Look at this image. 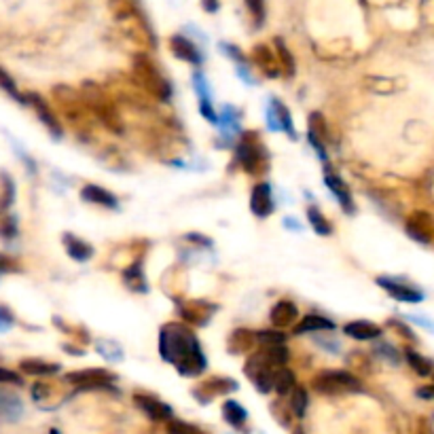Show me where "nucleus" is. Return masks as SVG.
I'll return each mask as SVG.
<instances>
[{
	"label": "nucleus",
	"mask_w": 434,
	"mask_h": 434,
	"mask_svg": "<svg viewBox=\"0 0 434 434\" xmlns=\"http://www.w3.org/2000/svg\"><path fill=\"white\" fill-rule=\"evenodd\" d=\"M159 352L166 363L174 365L182 377H197L205 371L203 349L193 335L182 324H166L159 333Z\"/></svg>",
	"instance_id": "nucleus-1"
},
{
	"label": "nucleus",
	"mask_w": 434,
	"mask_h": 434,
	"mask_svg": "<svg viewBox=\"0 0 434 434\" xmlns=\"http://www.w3.org/2000/svg\"><path fill=\"white\" fill-rule=\"evenodd\" d=\"M133 75H136V79H138V83L147 89V92H151L155 98H159V100H170V96H172V87H170V83H168V79L161 75V72L155 68V64L149 59V57H144V55H138L136 59H133Z\"/></svg>",
	"instance_id": "nucleus-2"
},
{
	"label": "nucleus",
	"mask_w": 434,
	"mask_h": 434,
	"mask_svg": "<svg viewBox=\"0 0 434 434\" xmlns=\"http://www.w3.org/2000/svg\"><path fill=\"white\" fill-rule=\"evenodd\" d=\"M244 371H246V377L259 388V392L267 394L275 388V375H277L275 365L269 363V360L263 356V352H256L246 360Z\"/></svg>",
	"instance_id": "nucleus-3"
},
{
	"label": "nucleus",
	"mask_w": 434,
	"mask_h": 434,
	"mask_svg": "<svg viewBox=\"0 0 434 434\" xmlns=\"http://www.w3.org/2000/svg\"><path fill=\"white\" fill-rule=\"evenodd\" d=\"M312 386L320 394H341V392H354L360 390V382L345 373V371H324L314 377Z\"/></svg>",
	"instance_id": "nucleus-4"
},
{
	"label": "nucleus",
	"mask_w": 434,
	"mask_h": 434,
	"mask_svg": "<svg viewBox=\"0 0 434 434\" xmlns=\"http://www.w3.org/2000/svg\"><path fill=\"white\" fill-rule=\"evenodd\" d=\"M238 159L244 166L248 174H259L263 172L265 166V153L256 136H244L238 144Z\"/></svg>",
	"instance_id": "nucleus-5"
},
{
	"label": "nucleus",
	"mask_w": 434,
	"mask_h": 434,
	"mask_svg": "<svg viewBox=\"0 0 434 434\" xmlns=\"http://www.w3.org/2000/svg\"><path fill=\"white\" fill-rule=\"evenodd\" d=\"M68 384H75L79 388L85 390H94V388H110L115 384V375L108 373L106 369H83V371H75L66 375Z\"/></svg>",
	"instance_id": "nucleus-6"
},
{
	"label": "nucleus",
	"mask_w": 434,
	"mask_h": 434,
	"mask_svg": "<svg viewBox=\"0 0 434 434\" xmlns=\"http://www.w3.org/2000/svg\"><path fill=\"white\" fill-rule=\"evenodd\" d=\"M377 284L384 288L388 295H392L396 301H403V303H419L424 299V295L419 291H415L413 286H407L398 280H392V277H377Z\"/></svg>",
	"instance_id": "nucleus-7"
},
{
	"label": "nucleus",
	"mask_w": 434,
	"mask_h": 434,
	"mask_svg": "<svg viewBox=\"0 0 434 434\" xmlns=\"http://www.w3.org/2000/svg\"><path fill=\"white\" fill-rule=\"evenodd\" d=\"M407 233L415 240V242H421V244H428L432 240V233H434V221L432 216L426 214V212H415L409 216L407 221Z\"/></svg>",
	"instance_id": "nucleus-8"
},
{
	"label": "nucleus",
	"mask_w": 434,
	"mask_h": 434,
	"mask_svg": "<svg viewBox=\"0 0 434 434\" xmlns=\"http://www.w3.org/2000/svg\"><path fill=\"white\" fill-rule=\"evenodd\" d=\"M233 390H238V382H233L229 377H212L205 384H201L193 394L199 403H208L216 394H227V392H233Z\"/></svg>",
	"instance_id": "nucleus-9"
},
{
	"label": "nucleus",
	"mask_w": 434,
	"mask_h": 434,
	"mask_svg": "<svg viewBox=\"0 0 434 434\" xmlns=\"http://www.w3.org/2000/svg\"><path fill=\"white\" fill-rule=\"evenodd\" d=\"M26 102L36 110V115H38V119L43 121V125L51 131V136L53 138H62V125H59V121H57V117L51 113V108H49V104L38 96V94H28L26 96Z\"/></svg>",
	"instance_id": "nucleus-10"
},
{
	"label": "nucleus",
	"mask_w": 434,
	"mask_h": 434,
	"mask_svg": "<svg viewBox=\"0 0 434 434\" xmlns=\"http://www.w3.org/2000/svg\"><path fill=\"white\" fill-rule=\"evenodd\" d=\"M133 403L147 413L151 419L155 421H166V419H172V407L157 400L155 396H149V394H136L133 396Z\"/></svg>",
	"instance_id": "nucleus-11"
},
{
	"label": "nucleus",
	"mask_w": 434,
	"mask_h": 434,
	"mask_svg": "<svg viewBox=\"0 0 434 434\" xmlns=\"http://www.w3.org/2000/svg\"><path fill=\"white\" fill-rule=\"evenodd\" d=\"M250 210L259 216V219H265L273 212V197H271V187L267 182H261L252 189L250 195Z\"/></svg>",
	"instance_id": "nucleus-12"
},
{
	"label": "nucleus",
	"mask_w": 434,
	"mask_h": 434,
	"mask_svg": "<svg viewBox=\"0 0 434 434\" xmlns=\"http://www.w3.org/2000/svg\"><path fill=\"white\" fill-rule=\"evenodd\" d=\"M170 49H172V53H174L178 59H182V62H189V64H193V66H199V64H201V53H199V49L195 47L193 41H189V38L182 36V34H176V36L170 38Z\"/></svg>",
	"instance_id": "nucleus-13"
},
{
	"label": "nucleus",
	"mask_w": 434,
	"mask_h": 434,
	"mask_svg": "<svg viewBox=\"0 0 434 434\" xmlns=\"http://www.w3.org/2000/svg\"><path fill=\"white\" fill-rule=\"evenodd\" d=\"M295 320H299V310L293 301H277L275 308L271 310V324L275 328L293 326Z\"/></svg>",
	"instance_id": "nucleus-14"
},
{
	"label": "nucleus",
	"mask_w": 434,
	"mask_h": 434,
	"mask_svg": "<svg viewBox=\"0 0 434 434\" xmlns=\"http://www.w3.org/2000/svg\"><path fill=\"white\" fill-rule=\"evenodd\" d=\"M214 305L205 303V301H189L185 305H180V316L193 324H205L210 320V316L214 314Z\"/></svg>",
	"instance_id": "nucleus-15"
},
{
	"label": "nucleus",
	"mask_w": 434,
	"mask_h": 434,
	"mask_svg": "<svg viewBox=\"0 0 434 434\" xmlns=\"http://www.w3.org/2000/svg\"><path fill=\"white\" fill-rule=\"evenodd\" d=\"M62 242H64V246H66L68 256H70V259H75V261H79V263L89 261V259L94 256V246H92V244H87L85 240L77 238V236H72V233H64Z\"/></svg>",
	"instance_id": "nucleus-16"
},
{
	"label": "nucleus",
	"mask_w": 434,
	"mask_h": 434,
	"mask_svg": "<svg viewBox=\"0 0 434 434\" xmlns=\"http://www.w3.org/2000/svg\"><path fill=\"white\" fill-rule=\"evenodd\" d=\"M324 182H326V187L335 193V197L339 199L341 208H343L347 214H352V212H354V203H352V197H349L347 185H345V182H343L337 174H333L328 168H326V172H324Z\"/></svg>",
	"instance_id": "nucleus-17"
},
{
	"label": "nucleus",
	"mask_w": 434,
	"mask_h": 434,
	"mask_svg": "<svg viewBox=\"0 0 434 434\" xmlns=\"http://www.w3.org/2000/svg\"><path fill=\"white\" fill-rule=\"evenodd\" d=\"M343 333L347 337H354L358 341H369V339H377L382 337V328L373 322H365V320H356L343 326Z\"/></svg>",
	"instance_id": "nucleus-18"
},
{
	"label": "nucleus",
	"mask_w": 434,
	"mask_h": 434,
	"mask_svg": "<svg viewBox=\"0 0 434 434\" xmlns=\"http://www.w3.org/2000/svg\"><path fill=\"white\" fill-rule=\"evenodd\" d=\"M81 197L85 201H89V203H96V205H102V208H108V210H115L119 205L117 197L110 191H106V189H102L98 185H87L81 191Z\"/></svg>",
	"instance_id": "nucleus-19"
},
{
	"label": "nucleus",
	"mask_w": 434,
	"mask_h": 434,
	"mask_svg": "<svg viewBox=\"0 0 434 434\" xmlns=\"http://www.w3.org/2000/svg\"><path fill=\"white\" fill-rule=\"evenodd\" d=\"M252 59L259 64V68L265 70V75L269 77H277V57L271 53V49L267 45H256L252 51Z\"/></svg>",
	"instance_id": "nucleus-20"
},
{
	"label": "nucleus",
	"mask_w": 434,
	"mask_h": 434,
	"mask_svg": "<svg viewBox=\"0 0 434 434\" xmlns=\"http://www.w3.org/2000/svg\"><path fill=\"white\" fill-rule=\"evenodd\" d=\"M20 371L28 375H55L59 371V365L45 363V360H38V358H26L20 363Z\"/></svg>",
	"instance_id": "nucleus-21"
},
{
	"label": "nucleus",
	"mask_w": 434,
	"mask_h": 434,
	"mask_svg": "<svg viewBox=\"0 0 434 434\" xmlns=\"http://www.w3.org/2000/svg\"><path fill=\"white\" fill-rule=\"evenodd\" d=\"M335 328V322H331L328 318L324 316H316V314H310L305 316L297 326H295V333L301 335V333H314V331H333Z\"/></svg>",
	"instance_id": "nucleus-22"
},
{
	"label": "nucleus",
	"mask_w": 434,
	"mask_h": 434,
	"mask_svg": "<svg viewBox=\"0 0 434 434\" xmlns=\"http://www.w3.org/2000/svg\"><path fill=\"white\" fill-rule=\"evenodd\" d=\"M223 417L233 426V428H244L246 419H248V413L246 409L238 403V400H227L223 405Z\"/></svg>",
	"instance_id": "nucleus-23"
},
{
	"label": "nucleus",
	"mask_w": 434,
	"mask_h": 434,
	"mask_svg": "<svg viewBox=\"0 0 434 434\" xmlns=\"http://www.w3.org/2000/svg\"><path fill=\"white\" fill-rule=\"evenodd\" d=\"M271 110H273L275 117H277L280 129H286V133L295 140V138H297V131H295V125H293V119H291V110H288V108H286L282 102H277V100H271Z\"/></svg>",
	"instance_id": "nucleus-24"
},
{
	"label": "nucleus",
	"mask_w": 434,
	"mask_h": 434,
	"mask_svg": "<svg viewBox=\"0 0 434 434\" xmlns=\"http://www.w3.org/2000/svg\"><path fill=\"white\" fill-rule=\"evenodd\" d=\"M252 343H254V335H252L250 331L240 328V331H236V333L231 335V339H229V352H233V354L250 352Z\"/></svg>",
	"instance_id": "nucleus-25"
},
{
	"label": "nucleus",
	"mask_w": 434,
	"mask_h": 434,
	"mask_svg": "<svg viewBox=\"0 0 434 434\" xmlns=\"http://www.w3.org/2000/svg\"><path fill=\"white\" fill-rule=\"evenodd\" d=\"M123 280H125V284L131 288V291H136V293H147V280H144V273L140 269V263L131 265L123 273Z\"/></svg>",
	"instance_id": "nucleus-26"
},
{
	"label": "nucleus",
	"mask_w": 434,
	"mask_h": 434,
	"mask_svg": "<svg viewBox=\"0 0 434 434\" xmlns=\"http://www.w3.org/2000/svg\"><path fill=\"white\" fill-rule=\"evenodd\" d=\"M15 199V185L9 174H0V212H5Z\"/></svg>",
	"instance_id": "nucleus-27"
},
{
	"label": "nucleus",
	"mask_w": 434,
	"mask_h": 434,
	"mask_svg": "<svg viewBox=\"0 0 434 434\" xmlns=\"http://www.w3.org/2000/svg\"><path fill=\"white\" fill-rule=\"evenodd\" d=\"M308 221H310V225L314 227L316 233H320V236H331V233H333L331 223L324 219V214H322L316 205H310V208H308Z\"/></svg>",
	"instance_id": "nucleus-28"
},
{
	"label": "nucleus",
	"mask_w": 434,
	"mask_h": 434,
	"mask_svg": "<svg viewBox=\"0 0 434 434\" xmlns=\"http://www.w3.org/2000/svg\"><path fill=\"white\" fill-rule=\"evenodd\" d=\"M405 358H407V363L413 367V371L417 375H430L432 373V363L428 358H424L421 354H417L415 349H405Z\"/></svg>",
	"instance_id": "nucleus-29"
},
{
	"label": "nucleus",
	"mask_w": 434,
	"mask_h": 434,
	"mask_svg": "<svg viewBox=\"0 0 434 434\" xmlns=\"http://www.w3.org/2000/svg\"><path fill=\"white\" fill-rule=\"evenodd\" d=\"M297 386H295V373L291 369H277V375H275V392L286 396L288 392H293Z\"/></svg>",
	"instance_id": "nucleus-30"
},
{
	"label": "nucleus",
	"mask_w": 434,
	"mask_h": 434,
	"mask_svg": "<svg viewBox=\"0 0 434 434\" xmlns=\"http://www.w3.org/2000/svg\"><path fill=\"white\" fill-rule=\"evenodd\" d=\"M261 352H263V356L269 360V363L275 365V367H282V365L288 363V349H286L284 345H267V347H263Z\"/></svg>",
	"instance_id": "nucleus-31"
},
{
	"label": "nucleus",
	"mask_w": 434,
	"mask_h": 434,
	"mask_svg": "<svg viewBox=\"0 0 434 434\" xmlns=\"http://www.w3.org/2000/svg\"><path fill=\"white\" fill-rule=\"evenodd\" d=\"M275 47H277V59L282 64V68L286 70V75H295V59L288 51V47L282 43V38H275Z\"/></svg>",
	"instance_id": "nucleus-32"
},
{
	"label": "nucleus",
	"mask_w": 434,
	"mask_h": 434,
	"mask_svg": "<svg viewBox=\"0 0 434 434\" xmlns=\"http://www.w3.org/2000/svg\"><path fill=\"white\" fill-rule=\"evenodd\" d=\"M244 3H246V7H248V13H250V17H252V22H254V26L261 28L263 22H265V15H267L265 0H244Z\"/></svg>",
	"instance_id": "nucleus-33"
},
{
	"label": "nucleus",
	"mask_w": 434,
	"mask_h": 434,
	"mask_svg": "<svg viewBox=\"0 0 434 434\" xmlns=\"http://www.w3.org/2000/svg\"><path fill=\"white\" fill-rule=\"evenodd\" d=\"M0 89H5L11 98H15L17 102H26V96H22L20 92H17V85H15V81L11 79V75L7 70H3L0 68Z\"/></svg>",
	"instance_id": "nucleus-34"
},
{
	"label": "nucleus",
	"mask_w": 434,
	"mask_h": 434,
	"mask_svg": "<svg viewBox=\"0 0 434 434\" xmlns=\"http://www.w3.org/2000/svg\"><path fill=\"white\" fill-rule=\"evenodd\" d=\"M17 236V219L11 214L0 216V238L3 240H13Z\"/></svg>",
	"instance_id": "nucleus-35"
},
{
	"label": "nucleus",
	"mask_w": 434,
	"mask_h": 434,
	"mask_svg": "<svg viewBox=\"0 0 434 434\" xmlns=\"http://www.w3.org/2000/svg\"><path fill=\"white\" fill-rule=\"evenodd\" d=\"M168 432H170V434H205V432L199 430L197 426L187 424V421H180V419H170V424H168Z\"/></svg>",
	"instance_id": "nucleus-36"
},
{
	"label": "nucleus",
	"mask_w": 434,
	"mask_h": 434,
	"mask_svg": "<svg viewBox=\"0 0 434 434\" xmlns=\"http://www.w3.org/2000/svg\"><path fill=\"white\" fill-rule=\"evenodd\" d=\"M291 407L295 411V415H303L305 409H308V392L303 388H295L293 390V396H291Z\"/></svg>",
	"instance_id": "nucleus-37"
},
{
	"label": "nucleus",
	"mask_w": 434,
	"mask_h": 434,
	"mask_svg": "<svg viewBox=\"0 0 434 434\" xmlns=\"http://www.w3.org/2000/svg\"><path fill=\"white\" fill-rule=\"evenodd\" d=\"M256 339L263 343V347H267V345H284V341H286L284 333H280V331H261L256 335Z\"/></svg>",
	"instance_id": "nucleus-38"
},
{
	"label": "nucleus",
	"mask_w": 434,
	"mask_h": 434,
	"mask_svg": "<svg viewBox=\"0 0 434 434\" xmlns=\"http://www.w3.org/2000/svg\"><path fill=\"white\" fill-rule=\"evenodd\" d=\"M0 384H7V386H22L24 384V377L17 373V371H11L7 367H0Z\"/></svg>",
	"instance_id": "nucleus-39"
},
{
	"label": "nucleus",
	"mask_w": 434,
	"mask_h": 434,
	"mask_svg": "<svg viewBox=\"0 0 434 434\" xmlns=\"http://www.w3.org/2000/svg\"><path fill=\"white\" fill-rule=\"evenodd\" d=\"M193 81H195V89H197L199 100H210V89H208V85H205V77L201 75V72H195V75H193Z\"/></svg>",
	"instance_id": "nucleus-40"
},
{
	"label": "nucleus",
	"mask_w": 434,
	"mask_h": 434,
	"mask_svg": "<svg viewBox=\"0 0 434 434\" xmlns=\"http://www.w3.org/2000/svg\"><path fill=\"white\" fill-rule=\"evenodd\" d=\"M199 110H201V115H203L210 123H219V117H216V113H214L210 100H199Z\"/></svg>",
	"instance_id": "nucleus-41"
},
{
	"label": "nucleus",
	"mask_w": 434,
	"mask_h": 434,
	"mask_svg": "<svg viewBox=\"0 0 434 434\" xmlns=\"http://www.w3.org/2000/svg\"><path fill=\"white\" fill-rule=\"evenodd\" d=\"M13 314L5 308V305H0V331H7V328H11V324H13Z\"/></svg>",
	"instance_id": "nucleus-42"
},
{
	"label": "nucleus",
	"mask_w": 434,
	"mask_h": 434,
	"mask_svg": "<svg viewBox=\"0 0 434 434\" xmlns=\"http://www.w3.org/2000/svg\"><path fill=\"white\" fill-rule=\"evenodd\" d=\"M11 271H17V263L7 254H0V273H11Z\"/></svg>",
	"instance_id": "nucleus-43"
},
{
	"label": "nucleus",
	"mask_w": 434,
	"mask_h": 434,
	"mask_svg": "<svg viewBox=\"0 0 434 434\" xmlns=\"http://www.w3.org/2000/svg\"><path fill=\"white\" fill-rule=\"evenodd\" d=\"M417 396L419 398H434V386H421L417 390Z\"/></svg>",
	"instance_id": "nucleus-44"
},
{
	"label": "nucleus",
	"mask_w": 434,
	"mask_h": 434,
	"mask_svg": "<svg viewBox=\"0 0 434 434\" xmlns=\"http://www.w3.org/2000/svg\"><path fill=\"white\" fill-rule=\"evenodd\" d=\"M203 7H205V11L214 13L216 9H219V0H203Z\"/></svg>",
	"instance_id": "nucleus-45"
},
{
	"label": "nucleus",
	"mask_w": 434,
	"mask_h": 434,
	"mask_svg": "<svg viewBox=\"0 0 434 434\" xmlns=\"http://www.w3.org/2000/svg\"><path fill=\"white\" fill-rule=\"evenodd\" d=\"M49 434H59V432H57V430H51V432H49Z\"/></svg>",
	"instance_id": "nucleus-46"
}]
</instances>
